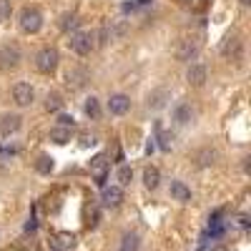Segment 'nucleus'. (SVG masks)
<instances>
[{"mask_svg":"<svg viewBox=\"0 0 251 251\" xmlns=\"http://www.w3.org/2000/svg\"><path fill=\"white\" fill-rule=\"evenodd\" d=\"M211 251H226V246H214Z\"/></svg>","mask_w":251,"mask_h":251,"instance_id":"2f4dec72","label":"nucleus"},{"mask_svg":"<svg viewBox=\"0 0 251 251\" xmlns=\"http://www.w3.org/2000/svg\"><path fill=\"white\" fill-rule=\"evenodd\" d=\"M50 141H53V143H58V146H66V143L71 141V131L58 128V126H55V128L50 131Z\"/></svg>","mask_w":251,"mask_h":251,"instance_id":"393cba45","label":"nucleus"},{"mask_svg":"<svg viewBox=\"0 0 251 251\" xmlns=\"http://www.w3.org/2000/svg\"><path fill=\"white\" fill-rule=\"evenodd\" d=\"M58 63H60V53L55 50V48H40L38 53H35V68L40 71V73H46V75H50L55 68H58Z\"/></svg>","mask_w":251,"mask_h":251,"instance_id":"f03ea898","label":"nucleus"},{"mask_svg":"<svg viewBox=\"0 0 251 251\" xmlns=\"http://www.w3.org/2000/svg\"><path fill=\"white\" fill-rule=\"evenodd\" d=\"M35 228H38V221H35V216H30L25 224V231H35Z\"/></svg>","mask_w":251,"mask_h":251,"instance_id":"7c9ffc66","label":"nucleus"},{"mask_svg":"<svg viewBox=\"0 0 251 251\" xmlns=\"http://www.w3.org/2000/svg\"><path fill=\"white\" fill-rule=\"evenodd\" d=\"M221 55H224L226 60H239V58H241V38H239L236 33H231V35L224 38Z\"/></svg>","mask_w":251,"mask_h":251,"instance_id":"0eeeda50","label":"nucleus"},{"mask_svg":"<svg viewBox=\"0 0 251 251\" xmlns=\"http://www.w3.org/2000/svg\"><path fill=\"white\" fill-rule=\"evenodd\" d=\"M116 178H118L121 186H131V181H133V169H131V166H121L118 174H116Z\"/></svg>","mask_w":251,"mask_h":251,"instance_id":"a878e982","label":"nucleus"},{"mask_svg":"<svg viewBox=\"0 0 251 251\" xmlns=\"http://www.w3.org/2000/svg\"><path fill=\"white\" fill-rule=\"evenodd\" d=\"M131 111V98L126 93H111L108 98V113L111 116H123Z\"/></svg>","mask_w":251,"mask_h":251,"instance_id":"1a4fd4ad","label":"nucleus"},{"mask_svg":"<svg viewBox=\"0 0 251 251\" xmlns=\"http://www.w3.org/2000/svg\"><path fill=\"white\" fill-rule=\"evenodd\" d=\"M171 121L176 126H188L194 123V108L188 106V103H176L174 111H171Z\"/></svg>","mask_w":251,"mask_h":251,"instance_id":"f8f14e48","label":"nucleus"},{"mask_svg":"<svg viewBox=\"0 0 251 251\" xmlns=\"http://www.w3.org/2000/svg\"><path fill=\"white\" fill-rule=\"evenodd\" d=\"M13 15V3L10 0H0V23H8Z\"/></svg>","mask_w":251,"mask_h":251,"instance_id":"cd10ccee","label":"nucleus"},{"mask_svg":"<svg viewBox=\"0 0 251 251\" xmlns=\"http://www.w3.org/2000/svg\"><path fill=\"white\" fill-rule=\"evenodd\" d=\"M91 174H93V181H96V186H106V181H108V156L106 153H98L93 161H91Z\"/></svg>","mask_w":251,"mask_h":251,"instance_id":"39448f33","label":"nucleus"},{"mask_svg":"<svg viewBox=\"0 0 251 251\" xmlns=\"http://www.w3.org/2000/svg\"><path fill=\"white\" fill-rule=\"evenodd\" d=\"M91 80L88 71L86 68H71L66 73V83H68V88L71 91H80V88H86V83Z\"/></svg>","mask_w":251,"mask_h":251,"instance_id":"9d476101","label":"nucleus"},{"mask_svg":"<svg viewBox=\"0 0 251 251\" xmlns=\"http://www.w3.org/2000/svg\"><path fill=\"white\" fill-rule=\"evenodd\" d=\"M158 183H161V171L156 166H146L143 169V186L149 188V191H156Z\"/></svg>","mask_w":251,"mask_h":251,"instance_id":"a211bd4d","label":"nucleus"},{"mask_svg":"<svg viewBox=\"0 0 251 251\" xmlns=\"http://www.w3.org/2000/svg\"><path fill=\"white\" fill-rule=\"evenodd\" d=\"M169 100H171L169 88H153L149 96H146V106H149L151 111H161V108L169 106Z\"/></svg>","mask_w":251,"mask_h":251,"instance_id":"6e6552de","label":"nucleus"},{"mask_svg":"<svg viewBox=\"0 0 251 251\" xmlns=\"http://www.w3.org/2000/svg\"><path fill=\"white\" fill-rule=\"evenodd\" d=\"M251 3V0H241V5H249Z\"/></svg>","mask_w":251,"mask_h":251,"instance_id":"473e14b6","label":"nucleus"},{"mask_svg":"<svg viewBox=\"0 0 251 251\" xmlns=\"http://www.w3.org/2000/svg\"><path fill=\"white\" fill-rule=\"evenodd\" d=\"M156 131H158V146H161V151H171V141H174V136H171V133H166V131L161 128V123L156 126Z\"/></svg>","mask_w":251,"mask_h":251,"instance_id":"bb28decb","label":"nucleus"},{"mask_svg":"<svg viewBox=\"0 0 251 251\" xmlns=\"http://www.w3.org/2000/svg\"><path fill=\"white\" fill-rule=\"evenodd\" d=\"M169 194H171V199L178 201V203H188V201H191V188H188L183 181H171Z\"/></svg>","mask_w":251,"mask_h":251,"instance_id":"2eb2a0df","label":"nucleus"},{"mask_svg":"<svg viewBox=\"0 0 251 251\" xmlns=\"http://www.w3.org/2000/svg\"><path fill=\"white\" fill-rule=\"evenodd\" d=\"M106 208H118L123 203V188L121 186H103V196H100Z\"/></svg>","mask_w":251,"mask_h":251,"instance_id":"9b49d317","label":"nucleus"},{"mask_svg":"<svg viewBox=\"0 0 251 251\" xmlns=\"http://www.w3.org/2000/svg\"><path fill=\"white\" fill-rule=\"evenodd\" d=\"M206 66H201V63H191V66H188V71H186V80L191 83V86H203L206 83Z\"/></svg>","mask_w":251,"mask_h":251,"instance_id":"4468645a","label":"nucleus"},{"mask_svg":"<svg viewBox=\"0 0 251 251\" xmlns=\"http://www.w3.org/2000/svg\"><path fill=\"white\" fill-rule=\"evenodd\" d=\"M20 48L15 43H5V46H0V68L3 71H13L20 66Z\"/></svg>","mask_w":251,"mask_h":251,"instance_id":"20e7f679","label":"nucleus"},{"mask_svg":"<svg viewBox=\"0 0 251 251\" xmlns=\"http://www.w3.org/2000/svg\"><path fill=\"white\" fill-rule=\"evenodd\" d=\"M75 246V234H68V231H60L50 239V249L55 251H71Z\"/></svg>","mask_w":251,"mask_h":251,"instance_id":"dca6fc26","label":"nucleus"},{"mask_svg":"<svg viewBox=\"0 0 251 251\" xmlns=\"http://www.w3.org/2000/svg\"><path fill=\"white\" fill-rule=\"evenodd\" d=\"M13 100H15V106L28 108L35 100V88L30 86V83H15L13 86Z\"/></svg>","mask_w":251,"mask_h":251,"instance_id":"423d86ee","label":"nucleus"},{"mask_svg":"<svg viewBox=\"0 0 251 251\" xmlns=\"http://www.w3.org/2000/svg\"><path fill=\"white\" fill-rule=\"evenodd\" d=\"M58 25H60V30H63V33H71V30H75V28L80 25V18H78L75 13H63Z\"/></svg>","mask_w":251,"mask_h":251,"instance_id":"4be33fe9","label":"nucleus"},{"mask_svg":"<svg viewBox=\"0 0 251 251\" xmlns=\"http://www.w3.org/2000/svg\"><path fill=\"white\" fill-rule=\"evenodd\" d=\"M96 143V136L93 133H83L80 136V146H86V149H88V146H93Z\"/></svg>","mask_w":251,"mask_h":251,"instance_id":"c756f323","label":"nucleus"},{"mask_svg":"<svg viewBox=\"0 0 251 251\" xmlns=\"http://www.w3.org/2000/svg\"><path fill=\"white\" fill-rule=\"evenodd\" d=\"M176 55H178V60H194L196 55H199V43L196 40H181V46H178V50H176Z\"/></svg>","mask_w":251,"mask_h":251,"instance_id":"f3484780","label":"nucleus"},{"mask_svg":"<svg viewBox=\"0 0 251 251\" xmlns=\"http://www.w3.org/2000/svg\"><path fill=\"white\" fill-rule=\"evenodd\" d=\"M20 126H23V118L18 113H3L0 116V133L3 136H10L15 131H20Z\"/></svg>","mask_w":251,"mask_h":251,"instance_id":"ddd939ff","label":"nucleus"},{"mask_svg":"<svg viewBox=\"0 0 251 251\" xmlns=\"http://www.w3.org/2000/svg\"><path fill=\"white\" fill-rule=\"evenodd\" d=\"M58 128L73 131V128H75V118H73V116H68V113H60V116H58Z\"/></svg>","mask_w":251,"mask_h":251,"instance_id":"c85d7f7f","label":"nucleus"},{"mask_svg":"<svg viewBox=\"0 0 251 251\" xmlns=\"http://www.w3.org/2000/svg\"><path fill=\"white\" fill-rule=\"evenodd\" d=\"M63 96L58 93V91H50L48 96H46V111H50V113H58L60 108H63Z\"/></svg>","mask_w":251,"mask_h":251,"instance_id":"5701e85b","label":"nucleus"},{"mask_svg":"<svg viewBox=\"0 0 251 251\" xmlns=\"http://www.w3.org/2000/svg\"><path fill=\"white\" fill-rule=\"evenodd\" d=\"M53 169H55V158L48 156V153H40L38 161H35V171H38V174H43V176H48Z\"/></svg>","mask_w":251,"mask_h":251,"instance_id":"412c9836","label":"nucleus"},{"mask_svg":"<svg viewBox=\"0 0 251 251\" xmlns=\"http://www.w3.org/2000/svg\"><path fill=\"white\" fill-rule=\"evenodd\" d=\"M216 158H219V153H216L214 149H201V151L194 156L196 166H201V169H206V166H214V163H216Z\"/></svg>","mask_w":251,"mask_h":251,"instance_id":"aec40b11","label":"nucleus"},{"mask_svg":"<svg viewBox=\"0 0 251 251\" xmlns=\"http://www.w3.org/2000/svg\"><path fill=\"white\" fill-rule=\"evenodd\" d=\"M68 48L75 53V55H88L93 48H96V38L93 33H83V30H75L68 40Z\"/></svg>","mask_w":251,"mask_h":251,"instance_id":"7ed1b4c3","label":"nucleus"},{"mask_svg":"<svg viewBox=\"0 0 251 251\" xmlns=\"http://www.w3.org/2000/svg\"><path fill=\"white\" fill-rule=\"evenodd\" d=\"M18 25H20V30H23L25 35H35L40 28H43V15H40L38 8L25 5L23 10L18 13Z\"/></svg>","mask_w":251,"mask_h":251,"instance_id":"f257e3e1","label":"nucleus"},{"mask_svg":"<svg viewBox=\"0 0 251 251\" xmlns=\"http://www.w3.org/2000/svg\"><path fill=\"white\" fill-rule=\"evenodd\" d=\"M118 249H121V251H138V249H141V236H138L136 231H126V234L121 236Z\"/></svg>","mask_w":251,"mask_h":251,"instance_id":"6ab92c4d","label":"nucleus"},{"mask_svg":"<svg viewBox=\"0 0 251 251\" xmlns=\"http://www.w3.org/2000/svg\"><path fill=\"white\" fill-rule=\"evenodd\" d=\"M83 111H86V116L88 118H100V103H98V98L96 96H88L86 98V103H83Z\"/></svg>","mask_w":251,"mask_h":251,"instance_id":"b1692460","label":"nucleus"}]
</instances>
